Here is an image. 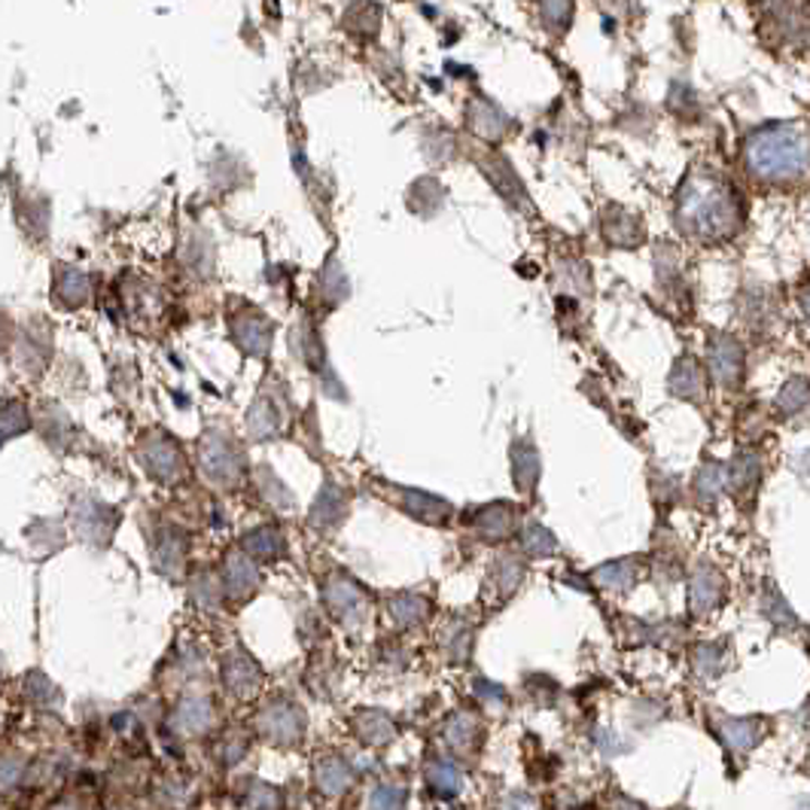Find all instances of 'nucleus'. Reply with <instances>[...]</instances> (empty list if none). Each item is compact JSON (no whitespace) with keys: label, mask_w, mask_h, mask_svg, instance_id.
I'll list each match as a JSON object with an SVG mask.
<instances>
[{"label":"nucleus","mask_w":810,"mask_h":810,"mask_svg":"<svg viewBox=\"0 0 810 810\" xmlns=\"http://www.w3.org/2000/svg\"><path fill=\"white\" fill-rule=\"evenodd\" d=\"M747 169L764 184L798 180L810 171V132L801 125H771L747 144Z\"/></svg>","instance_id":"1"},{"label":"nucleus","mask_w":810,"mask_h":810,"mask_svg":"<svg viewBox=\"0 0 810 810\" xmlns=\"http://www.w3.org/2000/svg\"><path fill=\"white\" fill-rule=\"evenodd\" d=\"M737 216H740V208L734 201L732 189L719 180H710V177L691 180L683 192L680 223H683V229L698 235L703 241L732 235L737 229Z\"/></svg>","instance_id":"2"},{"label":"nucleus","mask_w":810,"mask_h":810,"mask_svg":"<svg viewBox=\"0 0 810 810\" xmlns=\"http://www.w3.org/2000/svg\"><path fill=\"white\" fill-rule=\"evenodd\" d=\"M260 732L275 744H296L306 732V716L292 703H272L269 710H262Z\"/></svg>","instance_id":"3"},{"label":"nucleus","mask_w":810,"mask_h":810,"mask_svg":"<svg viewBox=\"0 0 810 810\" xmlns=\"http://www.w3.org/2000/svg\"><path fill=\"white\" fill-rule=\"evenodd\" d=\"M722 595H725V582L719 576V570L713 566H698L688 580V607L695 615H703L713 607L722 603Z\"/></svg>","instance_id":"4"},{"label":"nucleus","mask_w":810,"mask_h":810,"mask_svg":"<svg viewBox=\"0 0 810 810\" xmlns=\"http://www.w3.org/2000/svg\"><path fill=\"white\" fill-rule=\"evenodd\" d=\"M710 372L719 384L732 387V384L740 382V372H744V351L740 345L728 336H719L710 341Z\"/></svg>","instance_id":"5"},{"label":"nucleus","mask_w":810,"mask_h":810,"mask_svg":"<svg viewBox=\"0 0 810 810\" xmlns=\"http://www.w3.org/2000/svg\"><path fill=\"white\" fill-rule=\"evenodd\" d=\"M326 600H329V610L336 612V619L348 622V625H357L366 619V597L353 582L333 580V585L326 588Z\"/></svg>","instance_id":"6"},{"label":"nucleus","mask_w":810,"mask_h":810,"mask_svg":"<svg viewBox=\"0 0 810 810\" xmlns=\"http://www.w3.org/2000/svg\"><path fill=\"white\" fill-rule=\"evenodd\" d=\"M716 732L725 747L737 752V756H744L762 740L764 722L762 719H719Z\"/></svg>","instance_id":"7"},{"label":"nucleus","mask_w":810,"mask_h":810,"mask_svg":"<svg viewBox=\"0 0 810 810\" xmlns=\"http://www.w3.org/2000/svg\"><path fill=\"white\" fill-rule=\"evenodd\" d=\"M515 521H519V512L515 506L509 503H494L478 509L475 515V531L485 536V539H506L515 531Z\"/></svg>","instance_id":"8"},{"label":"nucleus","mask_w":810,"mask_h":810,"mask_svg":"<svg viewBox=\"0 0 810 810\" xmlns=\"http://www.w3.org/2000/svg\"><path fill=\"white\" fill-rule=\"evenodd\" d=\"M223 676H226V686H229L232 695H238V698H250V695L260 691L262 673L250 658L232 656L226 661V668H223Z\"/></svg>","instance_id":"9"},{"label":"nucleus","mask_w":810,"mask_h":810,"mask_svg":"<svg viewBox=\"0 0 810 810\" xmlns=\"http://www.w3.org/2000/svg\"><path fill=\"white\" fill-rule=\"evenodd\" d=\"M637 576H640V561H637V558H622V561H610V564L597 566L591 580H595L603 591H619V595H625L627 588L637 582Z\"/></svg>","instance_id":"10"},{"label":"nucleus","mask_w":810,"mask_h":810,"mask_svg":"<svg viewBox=\"0 0 810 810\" xmlns=\"http://www.w3.org/2000/svg\"><path fill=\"white\" fill-rule=\"evenodd\" d=\"M353 728L360 734V740L369 744V747H384V744H390L394 737H397V725H394V719L382 713V710H363L357 722H353Z\"/></svg>","instance_id":"11"},{"label":"nucleus","mask_w":810,"mask_h":810,"mask_svg":"<svg viewBox=\"0 0 810 810\" xmlns=\"http://www.w3.org/2000/svg\"><path fill=\"white\" fill-rule=\"evenodd\" d=\"M314 783H317V789L323 795H341L351 789L353 783V771L351 764L345 762V759H321L317 768H314Z\"/></svg>","instance_id":"12"},{"label":"nucleus","mask_w":810,"mask_h":810,"mask_svg":"<svg viewBox=\"0 0 810 810\" xmlns=\"http://www.w3.org/2000/svg\"><path fill=\"white\" fill-rule=\"evenodd\" d=\"M512 475H515V485H519L521 494H531L539 482V454L531 443H515L512 448Z\"/></svg>","instance_id":"13"},{"label":"nucleus","mask_w":810,"mask_h":810,"mask_svg":"<svg viewBox=\"0 0 810 810\" xmlns=\"http://www.w3.org/2000/svg\"><path fill=\"white\" fill-rule=\"evenodd\" d=\"M478 737H482V725L470 713H454L445 725V740H448V747H454L458 752H470L478 744Z\"/></svg>","instance_id":"14"},{"label":"nucleus","mask_w":810,"mask_h":810,"mask_svg":"<svg viewBox=\"0 0 810 810\" xmlns=\"http://www.w3.org/2000/svg\"><path fill=\"white\" fill-rule=\"evenodd\" d=\"M211 722H214V707L204 701V698H192V701H186L180 710H177V716H174V725L180 728L184 734H201L211 728Z\"/></svg>","instance_id":"15"},{"label":"nucleus","mask_w":810,"mask_h":810,"mask_svg":"<svg viewBox=\"0 0 810 810\" xmlns=\"http://www.w3.org/2000/svg\"><path fill=\"white\" fill-rule=\"evenodd\" d=\"M671 390L680 399H701L703 378L691 360H680L671 375Z\"/></svg>","instance_id":"16"},{"label":"nucleus","mask_w":810,"mask_h":810,"mask_svg":"<svg viewBox=\"0 0 810 810\" xmlns=\"http://www.w3.org/2000/svg\"><path fill=\"white\" fill-rule=\"evenodd\" d=\"M406 494V509L412 512L414 519L424 521H445L451 515V506L445 500H436L429 494H421V490H402Z\"/></svg>","instance_id":"17"},{"label":"nucleus","mask_w":810,"mask_h":810,"mask_svg":"<svg viewBox=\"0 0 810 810\" xmlns=\"http://www.w3.org/2000/svg\"><path fill=\"white\" fill-rule=\"evenodd\" d=\"M427 783L436 795L451 798V795L460 793V771L451 762H445V759H433L427 764Z\"/></svg>","instance_id":"18"},{"label":"nucleus","mask_w":810,"mask_h":810,"mask_svg":"<svg viewBox=\"0 0 810 810\" xmlns=\"http://www.w3.org/2000/svg\"><path fill=\"white\" fill-rule=\"evenodd\" d=\"M429 612L427 597L421 595H397L390 600V615H394V622L402 627L418 625V622H424V615Z\"/></svg>","instance_id":"19"},{"label":"nucleus","mask_w":810,"mask_h":810,"mask_svg":"<svg viewBox=\"0 0 810 810\" xmlns=\"http://www.w3.org/2000/svg\"><path fill=\"white\" fill-rule=\"evenodd\" d=\"M762 478V460L756 458L752 451H744L740 458L734 460L732 466V485L737 494H749L756 488V482Z\"/></svg>","instance_id":"20"},{"label":"nucleus","mask_w":810,"mask_h":810,"mask_svg":"<svg viewBox=\"0 0 810 810\" xmlns=\"http://www.w3.org/2000/svg\"><path fill=\"white\" fill-rule=\"evenodd\" d=\"M226 585H229V591L235 597L241 595H253V588H257V570L241 561L238 554H232L229 564H226Z\"/></svg>","instance_id":"21"},{"label":"nucleus","mask_w":810,"mask_h":810,"mask_svg":"<svg viewBox=\"0 0 810 810\" xmlns=\"http://www.w3.org/2000/svg\"><path fill=\"white\" fill-rule=\"evenodd\" d=\"M521 549L527 551V554H534V558H549V554L558 551V543H554V536L543 524H527L524 534H521Z\"/></svg>","instance_id":"22"},{"label":"nucleus","mask_w":810,"mask_h":810,"mask_svg":"<svg viewBox=\"0 0 810 810\" xmlns=\"http://www.w3.org/2000/svg\"><path fill=\"white\" fill-rule=\"evenodd\" d=\"M640 235L643 226L637 216L622 214V211H619V223H615L612 216H607V238H610L612 245H634Z\"/></svg>","instance_id":"23"},{"label":"nucleus","mask_w":810,"mask_h":810,"mask_svg":"<svg viewBox=\"0 0 810 810\" xmlns=\"http://www.w3.org/2000/svg\"><path fill=\"white\" fill-rule=\"evenodd\" d=\"M247 549L253 551L257 558H265V561H272V558H281L284 554V539L269 527H262V531H253V534L247 536Z\"/></svg>","instance_id":"24"},{"label":"nucleus","mask_w":810,"mask_h":810,"mask_svg":"<svg viewBox=\"0 0 810 810\" xmlns=\"http://www.w3.org/2000/svg\"><path fill=\"white\" fill-rule=\"evenodd\" d=\"M494 582H497V588L503 591V595H512L515 588H519L521 576H524V570L515 558H500L497 564H494Z\"/></svg>","instance_id":"25"},{"label":"nucleus","mask_w":810,"mask_h":810,"mask_svg":"<svg viewBox=\"0 0 810 810\" xmlns=\"http://www.w3.org/2000/svg\"><path fill=\"white\" fill-rule=\"evenodd\" d=\"M722 661H725V649L719 643H701L695 649V668L703 673V676H716L722 671Z\"/></svg>","instance_id":"26"},{"label":"nucleus","mask_w":810,"mask_h":810,"mask_svg":"<svg viewBox=\"0 0 810 810\" xmlns=\"http://www.w3.org/2000/svg\"><path fill=\"white\" fill-rule=\"evenodd\" d=\"M722 488H725V470L722 466H703L698 478H695V490L703 500H716Z\"/></svg>","instance_id":"27"},{"label":"nucleus","mask_w":810,"mask_h":810,"mask_svg":"<svg viewBox=\"0 0 810 810\" xmlns=\"http://www.w3.org/2000/svg\"><path fill=\"white\" fill-rule=\"evenodd\" d=\"M409 793L402 786H378L369 798V810H406Z\"/></svg>","instance_id":"28"},{"label":"nucleus","mask_w":810,"mask_h":810,"mask_svg":"<svg viewBox=\"0 0 810 810\" xmlns=\"http://www.w3.org/2000/svg\"><path fill=\"white\" fill-rule=\"evenodd\" d=\"M810 399V387L805 382H789L780 394V412L795 414L798 409H805Z\"/></svg>","instance_id":"29"},{"label":"nucleus","mask_w":810,"mask_h":810,"mask_svg":"<svg viewBox=\"0 0 810 810\" xmlns=\"http://www.w3.org/2000/svg\"><path fill=\"white\" fill-rule=\"evenodd\" d=\"M277 805H281V798H277L275 789L262 786V783H257L245 798V810H277Z\"/></svg>","instance_id":"30"},{"label":"nucleus","mask_w":810,"mask_h":810,"mask_svg":"<svg viewBox=\"0 0 810 810\" xmlns=\"http://www.w3.org/2000/svg\"><path fill=\"white\" fill-rule=\"evenodd\" d=\"M475 695H478V698H485L488 703L497 701V707H503V703H506L503 688L490 686V683H485V680H478V683H475Z\"/></svg>","instance_id":"31"},{"label":"nucleus","mask_w":810,"mask_h":810,"mask_svg":"<svg viewBox=\"0 0 810 810\" xmlns=\"http://www.w3.org/2000/svg\"><path fill=\"white\" fill-rule=\"evenodd\" d=\"M503 810H536V801L527 793H509L503 801Z\"/></svg>","instance_id":"32"},{"label":"nucleus","mask_w":810,"mask_h":810,"mask_svg":"<svg viewBox=\"0 0 810 810\" xmlns=\"http://www.w3.org/2000/svg\"><path fill=\"white\" fill-rule=\"evenodd\" d=\"M615 810H643L637 801H631V798H615Z\"/></svg>","instance_id":"33"},{"label":"nucleus","mask_w":810,"mask_h":810,"mask_svg":"<svg viewBox=\"0 0 810 810\" xmlns=\"http://www.w3.org/2000/svg\"><path fill=\"white\" fill-rule=\"evenodd\" d=\"M805 308H808V317H810V292H808V299H805Z\"/></svg>","instance_id":"34"}]
</instances>
